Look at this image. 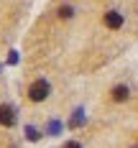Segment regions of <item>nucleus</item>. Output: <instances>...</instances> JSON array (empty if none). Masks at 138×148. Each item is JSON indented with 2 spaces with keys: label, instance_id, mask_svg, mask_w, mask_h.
<instances>
[{
  "label": "nucleus",
  "instance_id": "obj_1",
  "mask_svg": "<svg viewBox=\"0 0 138 148\" xmlns=\"http://www.w3.org/2000/svg\"><path fill=\"white\" fill-rule=\"evenodd\" d=\"M49 92H51L49 82H46V79H36V82L28 87V97L33 100V102H44L46 97H49Z\"/></svg>",
  "mask_w": 138,
  "mask_h": 148
},
{
  "label": "nucleus",
  "instance_id": "obj_2",
  "mask_svg": "<svg viewBox=\"0 0 138 148\" xmlns=\"http://www.w3.org/2000/svg\"><path fill=\"white\" fill-rule=\"evenodd\" d=\"M0 125L3 128H13L15 125V110L10 105H0Z\"/></svg>",
  "mask_w": 138,
  "mask_h": 148
},
{
  "label": "nucleus",
  "instance_id": "obj_3",
  "mask_svg": "<svg viewBox=\"0 0 138 148\" xmlns=\"http://www.w3.org/2000/svg\"><path fill=\"white\" fill-rule=\"evenodd\" d=\"M105 26H107V28H113V31H118L123 26V15L118 13V10H107V13H105Z\"/></svg>",
  "mask_w": 138,
  "mask_h": 148
},
{
  "label": "nucleus",
  "instance_id": "obj_4",
  "mask_svg": "<svg viewBox=\"0 0 138 148\" xmlns=\"http://www.w3.org/2000/svg\"><path fill=\"white\" fill-rule=\"evenodd\" d=\"M128 95H130V92H128L125 84H118V87L113 89V100H115V102H125V100H128Z\"/></svg>",
  "mask_w": 138,
  "mask_h": 148
},
{
  "label": "nucleus",
  "instance_id": "obj_5",
  "mask_svg": "<svg viewBox=\"0 0 138 148\" xmlns=\"http://www.w3.org/2000/svg\"><path fill=\"white\" fill-rule=\"evenodd\" d=\"M79 125H84V110H82V107L74 110V118L69 120V128H79Z\"/></svg>",
  "mask_w": 138,
  "mask_h": 148
},
{
  "label": "nucleus",
  "instance_id": "obj_6",
  "mask_svg": "<svg viewBox=\"0 0 138 148\" xmlns=\"http://www.w3.org/2000/svg\"><path fill=\"white\" fill-rule=\"evenodd\" d=\"M26 138H28L31 143H36V140L41 138V133H38V130H36L33 125H26Z\"/></svg>",
  "mask_w": 138,
  "mask_h": 148
},
{
  "label": "nucleus",
  "instance_id": "obj_7",
  "mask_svg": "<svg viewBox=\"0 0 138 148\" xmlns=\"http://www.w3.org/2000/svg\"><path fill=\"white\" fill-rule=\"evenodd\" d=\"M59 15H61V18H72V15H74V8H72V5H61Z\"/></svg>",
  "mask_w": 138,
  "mask_h": 148
},
{
  "label": "nucleus",
  "instance_id": "obj_8",
  "mask_svg": "<svg viewBox=\"0 0 138 148\" xmlns=\"http://www.w3.org/2000/svg\"><path fill=\"white\" fill-rule=\"evenodd\" d=\"M59 128H61L59 123H51V125H49V133H59Z\"/></svg>",
  "mask_w": 138,
  "mask_h": 148
},
{
  "label": "nucleus",
  "instance_id": "obj_9",
  "mask_svg": "<svg viewBox=\"0 0 138 148\" xmlns=\"http://www.w3.org/2000/svg\"><path fill=\"white\" fill-rule=\"evenodd\" d=\"M8 61H10V64H18V54H15V51H10V56H8Z\"/></svg>",
  "mask_w": 138,
  "mask_h": 148
},
{
  "label": "nucleus",
  "instance_id": "obj_10",
  "mask_svg": "<svg viewBox=\"0 0 138 148\" xmlns=\"http://www.w3.org/2000/svg\"><path fill=\"white\" fill-rule=\"evenodd\" d=\"M64 148H82L77 140H69V143H64Z\"/></svg>",
  "mask_w": 138,
  "mask_h": 148
}]
</instances>
